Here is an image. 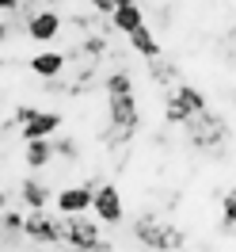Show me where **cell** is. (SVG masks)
<instances>
[{
  "instance_id": "18",
  "label": "cell",
  "mask_w": 236,
  "mask_h": 252,
  "mask_svg": "<svg viewBox=\"0 0 236 252\" xmlns=\"http://www.w3.org/2000/svg\"><path fill=\"white\" fill-rule=\"evenodd\" d=\"M88 4H92L95 16H110V12L118 8V0H88Z\"/></svg>"
},
{
  "instance_id": "20",
  "label": "cell",
  "mask_w": 236,
  "mask_h": 252,
  "mask_svg": "<svg viewBox=\"0 0 236 252\" xmlns=\"http://www.w3.org/2000/svg\"><path fill=\"white\" fill-rule=\"evenodd\" d=\"M8 38H12V27H8V23H4V19H0V46H4V42H8Z\"/></svg>"
},
{
  "instance_id": "4",
  "label": "cell",
  "mask_w": 236,
  "mask_h": 252,
  "mask_svg": "<svg viewBox=\"0 0 236 252\" xmlns=\"http://www.w3.org/2000/svg\"><path fill=\"white\" fill-rule=\"evenodd\" d=\"M61 225L65 218L50 206H34L23 214V241L31 245H61Z\"/></svg>"
},
{
  "instance_id": "11",
  "label": "cell",
  "mask_w": 236,
  "mask_h": 252,
  "mask_svg": "<svg viewBox=\"0 0 236 252\" xmlns=\"http://www.w3.org/2000/svg\"><path fill=\"white\" fill-rule=\"evenodd\" d=\"M65 65H69V54H61V50H50V46H42L38 54H31L27 69H31V77H38V80H57V77L65 73Z\"/></svg>"
},
{
  "instance_id": "3",
  "label": "cell",
  "mask_w": 236,
  "mask_h": 252,
  "mask_svg": "<svg viewBox=\"0 0 236 252\" xmlns=\"http://www.w3.org/2000/svg\"><path fill=\"white\" fill-rule=\"evenodd\" d=\"M141 130V103L137 92H122V95H107V138L114 145L130 142Z\"/></svg>"
},
{
  "instance_id": "9",
  "label": "cell",
  "mask_w": 236,
  "mask_h": 252,
  "mask_svg": "<svg viewBox=\"0 0 236 252\" xmlns=\"http://www.w3.org/2000/svg\"><path fill=\"white\" fill-rule=\"evenodd\" d=\"M19 157H23V168H27V172H46L50 164L57 160L53 138H27V142L19 145Z\"/></svg>"
},
{
  "instance_id": "22",
  "label": "cell",
  "mask_w": 236,
  "mask_h": 252,
  "mask_svg": "<svg viewBox=\"0 0 236 252\" xmlns=\"http://www.w3.org/2000/svg\"><path fill=\"white\" fill-rule=\"evenodd\" d=\"M233 111H236V88H233Z\"/></svg>"
},
{
  "instance_id": "15",
  "label": "cell",
  "mask_w": 236,
  "mask_h": 252,
  "mask_svg": "<svg viewBox=\"0 0 236 252\" xmlns=\"http://www.w3.org/2000/svg\"><path fill=\"white\" fill-rule=\"evenodd\" d=\"M221 233H236V188H229L225 195H221Z\"/></svg>"
},
{
  "instance_id": "1",
  "label": "cell",
  "mask_w": 236,
  "mask_h": 252,
  "mask_svg": "<svg viewBox=\"0 0 236 252\" xmlns=\"http://www.w3.org/2000/svg\"><path fill=\"white\" fill-rule=\"evenodd\" d=\"M183 130H187V145H194V149L206 153V157H225L229 145H233V123L213 107H206L202 115L187 119Z\"/></svg>"
},
{
  "instance_id": "5",
  "label": "cell",
  "mask_w": 236,
  "mask_h": 252,
  "mask_svg": "<svg viewBox=\"0 0 236 252\" xmlns=\"http://www.w3.org/2000/svg\"><path fill=\"white\" fill-rule=\"evenodd\" d=\"M65 225H61V245L65 249H77V252H95V245L103 241L99 233V218H88V214H61Z\"/></svg>"
},
{
  "instance_id": "21",
  "label": "cell",
  "mask_w": 236,
  "mask_h": 252,
  "mask_svg": "<svg viewBox=\"0 0 236 252\" xmlns=\"http://www.w3.org/2000/svg\"><path fill=\"white\" fill-rule=\"evenodd\" d=\"M8 206V191H4V184H0V210Z\"/></svg>"
},
{
  "instance_id": "12",
  "label": "cell",
  "mask_w": 236,
  "mask_h": 252,
  "mask_svg": "<svg viewBox=\"0 0 236 252\" xmlns=\"http://www.w3.org/2000/svg\"><path fill=\"white\" fill-rule=\"evenodd\" d=\"M65 115L61 111H34L27 123H19V138L27 142V138H53L57 130H61Z\"/></svg>"
},
{
  "instance_id": "6",
  "label": "cell",
  "mask_w": 236,
  "mask_h": 252,
  "mask_svg": "<svg viewBox=\"0 0 236 252\" xmlns=\"http://www.w3.org/2000/svg\"><path fill=\"white\" fill-rule=\"evenodd\" d=\"M99 184H61L53 191V210L57 214H92V199Z\"/></svg>"
},
{
  "instance_id": "10",
  "label": "cell",
  "mask_w": 236,
  "mask_h": 252,
  "mask_svg": "<svg viewBox=\"0 0 236 252\" xmlns=\"http://www.w3.org/2000/svg\"><path fill=\"white\" fill-rule=\"evenodd\" d=\"M19 203L23 210H34V206H53V184L42 180V172H31L19 180Z\"/></svg>"
},
{
  "instance_id": "8",
  "label": "cell",
  "mask_w": 236,
  "mask_h": 252,
  "mask_svg": "<svg viewBox=\"0 0 236 252\" xmlns=\"http://www.w3.org/2000/svg\"><path fill=\"white\" fill-rule=\"evenodd\" d=\"M92 214L103 221V225L126 221V199H122V191L114 188V184H99V188H95V199H92Z\"/></svg>"
},
{
  "instance_id": "7",
  "label": "cell",
  "mask_w": 236,
  "mask_h": 252,
  "mask_svg": "<svg viewBox=\"0 0 236 252\" xmlns=\"http://www.w3.org/2000/svg\"><path fill=\"white\" fill-rule=\"evenodd\" d=\"M61 27H65V19H61V12H53V8H34L31 16H27V38L31 42H38V46H53L57 42V34H61Z\"/></svg>"
},
{
  "instance_id": "13",
  "label": "cell",
  "mask_w": 236,
  "mask_h": 252,
  "mask_svg": "<svg viewBox=\"0 0 236 252\" xmlns=\"http://www.w3.org/2000/svg\"><path fill=\"white\" fill-rule=\"evenodd\" d=\"M149 19H145V8L141 0H133V4H118L114 12H110V27H114V34H130L137 31V27H145Z\"/></svg>"
},
{
  "instance_id": "16",
  "label": "cell",
  "mask_w": 236,
  "mask_h": 252,
  "mask_svg": "<svg viewBox=\"0 0 236 252\" xmlns=\"http://www.w3.org/2000/svg\"><path fill=\"white\" fill-rule=\"evenodd\" d=\"M103 92H107V95L133 92V77H130L126 69H114V73H107V80H103Z\"/></svg>"
},
{
  "instance_id": "17",
  "label": "cell",
  "mask_w": 236,
  "mask_h": 252,
  "mask_svg": "<svg viewBox=\"0 0 236 252\" xmlns=\"http://www.w3.org/2000/svg\"><path fill=\"white\" fill-rule=\"evenodd\" d=\"M53 149H57V160H77L80 157V142L77 138H57Z\"/></svg>"
},
{
  "instance_id": "2",
  "label": "cell",
  "mask_w": 236,
  "mask_h": 252,
  "mask_svg": "<svg viewBox=\"0 0 236 252\" xmlns=\"http://www.w3.org/2000/svg\"><path fill=\"white\" fill-rule=\"evenodd\" d=\"M130 237H133V245L153 249V252L187 249V233H183V229H175L172 221H164L160 214H153V210L133 214V221H130Z\"/></svg>"
},
{
  "instance_id": "14",
  "label": "cell",
  "mask_w": 236,
  "mask_h": 252,
  "mask_svg": "<svg viewBox=\"0 0 236 252\" xmlns=\"http://www.w3.org/2000/svg\"><path fill=\"white\" fill-rule=\"evenodd\" d=\"M126 42H130V50H133L137 58H145V62H157L160 54H164V50H160V38L149 31V23H145V27H137V31H130Z\"/></svg>"
},
{
  "instance_id": "19",
  "label": "cell",
  "mask_w": 236,
  "mask_h": 252,
  "mask_svg": "<svg viewBox=\"0 0 236 252\" xmlns=\"http://www.w3.org/2000/svg\"><path fill=\"white\" fill-rule=\"evenodd\" d=\"M23 8H27V0H0V12H4V16H12V12H23ZM27 12H31V8H27Z\"/></svg>"
}]
</instances>
